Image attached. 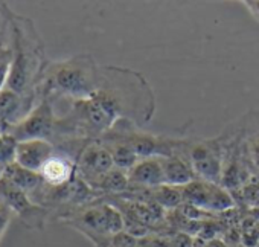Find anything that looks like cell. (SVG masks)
<instances>
[{
	"instance_id": "24",
	"label": "cell",
	"mask_w": 259,
	"mask_h": 247,
	"mask_svg": "<svg viewBox=\"0 0 259 247\" xmlns=\"http://www.w3.org/2000/svg\"><path fill=\"white\" fill-rule=\"evenodd\" d=\"M245 10L253 16V19L256 22H259V0H242L241 2Z\"/></svg>"
},
{
	"instance_id": "15",
	"label": "cell",
	"mask_w": 259,
	"mask_h": 247,
	"mask_svg": "<svg viewBox=\"0 0 259 247\" xmlns=\"http://www.w3.org/2000/svg\"><path fill=\"white\" fill-rule=\"evenodd\" d=\"M244 126L241 127L244 150L251 163L259 170V111L244 116Z\"/></svg>"
},
{
	"instance_id": "2",
	"label": "cell",
	"mask_w": 259,
	"mask_h": 247,
	"mask_svg": "<svg viewBox=\"0 0 259 247\" xmlns=\"http://www.w3.org/2000/svg\"><path fill=\"white\" fill-rule=\"evenodd\" d=\"M10 20V43L13 51V63L7 83V89L20 95H37L43 73L49 64L43 40L35 23L13 11L7 10Z\"/></svg>"
},
{
	"instance_id": "9",
	"label": "cell",
	"mask_w": 259,
	"mask_h": 247,
	"mask_svg": "<svg viewBox=\"0 0 259 247\" xmlns=\"http://www.w3.org/2000/svg\"><path fill=\"white\" fill-rule=\"evenodd\" d=\"M180 189L183 194V201L197 209L207 212H223L233 208V198L230 192L220 183L195 179Z\"/></svg>"
},
{
	"instance_id": "10",
	"label": "cell",
	"mask_w": 259,
	"mask_h": 247,
	"mask_svg": "<svg viewBox=\"0 0 259 247\" xmlns=\"http://www.w3.org/2000/svg\"><path fill=\"white\" fill-rule=\"evenodd\" d=\"M38 96L34 95H20L10 89L0 92V127L4 133L22 122L37 105Z\"/></svg>"
},
{
	"instance_id": "16",
	"label": "cell",
	"mask_w": 259,
	"mask_h": 247,
	"mask_svg": "<svg viewBox=\"0 0 259 247\" xmlns=\"http://www.w3.org/2000/svg\"><path fill=\"white\" fill-rule=\"evenodd\" d=\"M4 180H7L10 185H13L14 188L17 189H22L23 192L26 194H32L38 185L41 183V177L38 173H34L31 170H26L23 167H20L17 162L7 167L5 171H4V176H2Z\"/></svg>"
},
{
	"instance_id": "7",
	"label": "cell",
	"mask_w": 259,
	"mask_h": 247,
	"mask_svg": "<svg viewBox=\"0 0 259 247\" xmlns=\"http://www.w3.org/2000/svg\"><path fill=\"white\" fill-rule=\"evenodd\" d=\"M0 206H5L23 226L32 230H41L51 218V212L46 208L34 203L29 194L14 188L4 179H0Z\"/></svg>"
},
{
	"instance_id": "19",
	"label": "cell",
	"mask_w": 259,
	"mask_h": 247,
	"mask_svg": "<svg viewBox=\"0 0 259 247\" xmlns=\"http://www.w3.org/2000/svg\"><path fill=\"white\" fill-rule=\"evenodd\" d=\"M11 63H13V51H11V43H10V25H8L7 34L0 38V92L7 87L10 70H11Z\"/></svg>"
},
{
	"instance_id": "17",
	"label": "cell",
	"mask_w": 259,
	"mask_h": 247,
	"mask_svg": "<svg viewBox=\"0 0 259 247\" xmlns=\"http://www.w3.org/2000/svg\"><path fill=\"white\" fill-rule=\"evenodd\" d=\"M107 148L108 151L111 153V157H113V162H114V167L122 170V171H128L135 167V163L139 160V157L136 156V153L130 148L128 145H125L123 142L120 141H114V139H99Z\"/></svg>"
},
{
	"instance_id": "8",
	"label": "cell",
	"mask_w": 259,
	"mask_h": 247,
	"mask_svg": "<svg viewBox=\"0 0 259 247\" xmlns=\"http://www.w3.org/2000/svg\"><path fill=\"white\" fill-rule=\"evenodd\" d=\"M114 168L111 153L101 141L89 142L76 160V176L95 191L99 189L102 180Z\"/></svg>"
},
{
	"instance_id": "1",
	"label": "cell",
	"mask_w": 259,
	"mask_h": 247,
	"mask_svg": "<svg viewBox=\"0 0 259 247\" xmlns=\"http://www.w3.org/2000/svg\"><path fill=\"white\" fill-rule=\"evenodd\" d=\"M154 111L156 96L142 73L128 67L101 66L99 89L87 99L69 102L63 117L75 138L99 141L122 119L145 127Z\"/></svg>"
},
{
	"instance_id": "25",
	"label": "cell",
	"mask_w": 259,
	"mask_h": 247,
	"mask_svg": "<svg viewBox=\"0 0 259 247\" xmlns=\"http://www.w3.org/2000/svg\"><path fill=\"white\" fill-rule=\"evenodd\" d=\"M204 247H226V245H224L223 242H220V241H215V239H213V241H209Z\"/></svg>"
},
{
	"instance_id": "22",
	"label": "cell",
	"mask_w": 259,
	"mask_h": 247,
	"mask_svg": "<svg viewBox=\"0 0 259 247\" xmlns=\"http://www.w3.org/2000/svg\"><path fill=\"white\" fill-rule=\"evenodd\" d=\"M7 8H8V5L5 2H0V38L7 34L8 25H10L8 16H7Z\"/></svg>"
},
{
	"instance_id": "3",
	"label": "cell",
	"mask_w": 259,
	"mask_h": 247,
	"mask_svg": "<svg viewBox=\"0 0 259 247\" xmlns=\"http://www.w3.org/2000/svg\"><path fill=\"white\" fill-rule=\"evenodd\" d=\"M101 84V66L90 54H78L49 61L37 89L38 99L81 101L90 98Z\"/></svg>"
},
{
	"instance_id": "26",
	"label": "cell",
	"mask_w": 259,
	"mask_h": 247,
	"mask_svg": "<svg viewBox=\"0 0 259 247\" xmlns=\"http://www.w3.org/2000/svg\"><path fill=\"white\" fill-rule=\"evenodd\" d=\"M4 171H5V168L0 165V179H2V176H4Z\"/></svg>"
},
{
	"instance_id": "14",
	"label": "cell",
	"mask_w": 259,
	"mask_h": 247,
	"mask_svg": "<svg viewBox=\"0 0 259 247\" xmlns=\"http://www.w3.org/2000/svg\"><path fill=\"white\" fill-rule=\"evenodd\" d=\"M162 165H163L165 185L168 186L183 188L191 182H194L195 179H198L191 163L182 156L162 157Z\"/></svg>"
},
{
	"instance_id": "23",
	"label": "cell",
	"mask_w": 259,
	"mask_h": 247,
	"mask_svg": "<svg viewBox=\"0 0 259 247\" xmlns=\"http://www.w3.org/2000/svg\"><path fill=\"white\" fill-rule=\"evenodd\" d=\"M11 217H13V214H11L5 206H0V238H2L5 229L8 227Z\"/></svg>"
},
{
	"instance_id": "20",
	"label": "cell",
	"mask_w": 259,
	"mask_h": 247,
	"mask_svg": "<svg viewBox=\"0 0 259 247\" xmlns=\"http://www.w3.org/2000/svg\"><path fill=\"white\" fill-rule=\"evenodd\" d=\"M17 148H19V141L14 136H11L10 133L0 135V165L4 168L16 163Z\"/></svg>"
},
{
	"instance_id": "21",
	"label": "cell",
	"mask_w": 259,
	"mask_h": 247,
	"mask_svg": "<svg viewBox=\"0 0 259 247\" xmlns=\"http://www.w3.org/2000/svg\"><path fill=\"white\" fill-rule=\"evenodd\" d=\"M108 247H141V238L123 230L111 238Z\"/></svg>"
},
{
	"instance_id": "13",
	"label": "cell",
	"mask_w": 259,
	"mask_h": 247,
	"mask_svg": "<svg viewBox=\"0 0 259 247\" xmlns=\"http://www.w3.org/2000/svg\"><path fill=\"white\" fill-rule=\"evenodd\" d=\"M55 153V145L49 141L34 139L19 142L17 148V163L34 173H40L48 159Z\"/></svg>"
},
{
	"instance_id": "12",
	"label": "cell",
	"mask_w": 259,
	"mask_h": 247,
	"mask_svg": "<svg viewBox=\"0 0 259 247\" xmlns=\"http://www.w3.org/2000/svg\"><path fill=\"white\" fill-rule=\"evenodd\" d=\"M126 174L132 186L136 188L153 189L165 185L162 157H141Z\"/></svg>"
},
{
	"instance_id": "6",
	"label": "cell",
	"mask_w": 259,
	"mask_h": 247,
	"mask_svg": "<svg viewBox=\"0 0 259 247\" xmlns=\"http://www.w3.org/2000/svg\"><path fill=\"white\" fill-rule=\"evenodd\" d=\"M57 111L54 102L49 98L38 99L32 111L7 133L14 136L19 142L43 139L54 144L57 136Z\"/></svg>"
},
{
	"instance_id": "11",
	"label": "cell",
	"mask_w": 259,
	"mask_h": 247,
	"mask_svg": "<svg viewBox=\"0 0 259 247\" xmlns=\"http://www.w3.org/2000/svg\"><path fill=\"white\" fill-rule=\"evenodd\" d=\"M38 174L46 185L63 186L76 177V160L55 148V153L48 159Z\"/></svg>"
},
{
	"instance_id": "5",
	"label": "cell",
	"mask_w": 259,
	"mask_h": 247,
	"mask_svg": "<svg viewBox=\"0 0 259 247\" xmlns=\"http://www.w3.org/2000/svg\"><path fill=\"white\" fill-rule=\"evenodd\" d=\"M194 168L198 179L220 183L223 179V150L217 139H185L180 154Z\"/></svg>"
},
{
	"instance_id": "27",
	"label": "cell",
	"mask_w": 259,
	"mask_h": 247,
	"mask_svg": "<svg viewBox=\"0 0 259 247\" xmlns=\"http://www.w3.org/2000/svg\"><path fill=\"white\" fill-rule=\"evenodd\" d=\"M4 133V130H2V127H0V135H2Z\"/></svg>"
},
{
	"instance_id": "4",
	"label": "cell",
	"mask_w": 259,
	"mask_h": 247,
	"mask_svg": "<svg viewBox=\"0 0 259 247\" xmlns=\"http://www.w3.org/2000/svg\"><path fill=\"white\" fill-rule=\"evenodd\" d=\"M60 221L82 233L95 247H108L111 238L125 230L122 212L104 197L69 212Z\"/></svg>"
},
{
	"instance_id": "18",
	"label": "cell",
	"mask_w": 259,
	"mask_h": 247,
	"mask_svg": "<svg viewBox=\"0 0 259 247\" xmlns=\"http://www.w3.org/2000/svg\"><path fill=\"white\" fill-rule=\"evenodd\" d=\"M150 197H151V201H154L163 208H177L179 204L183 203L182 189L174 188V186H168V185L153 188L150 192Z\"/></svg>"
}]
</instances>
